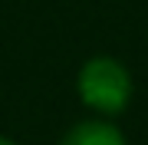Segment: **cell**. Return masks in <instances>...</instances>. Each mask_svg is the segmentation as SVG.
I'll use <instances>...</instances> for the list:
<instances>
[{"label":"cell","instance_id":"cell-1","mask_svg":"<svg viewBox=\"0 0 148 145\" xmlns=\"http://www.w3.org/2000/svg\"><path fill=\"white\" fill-rule=\"evenodd\" d=\"M76 92H79L82 106H89L92 112L102 119H115L128 109V102L135 96V79L128 73L125 63H119L115 56H92L86 59L76 73Z\"/></svg>","mask_w":148,"mask_h":145},{"label":"cell","instance_id":"cell-2","mask_svg":"<svg viewBox=\"0 0 148 145\" xmlns=\"http://www.w3.org/2000/svg\"><path fill=\"white\" fill-rule=\"evenodd\" d=\"M56 145H128V142L122 129L109 119H82L69 132H63V139Z\"/></svg>","mask_w":148,"mask_h":145},{"label":"cell","instance_id":"cell-3","mask_svg":"<svg viewBox=\"0 0 148 145\" xmlns=\"http://www.w3.org/2000/svg\"><path fill=\"white\" fill-rule=\"evenodd\" d=\"M0 145H16L13 139H7V135H0Z\"/></svg>","mask_w":148,"mask_h":145}]
</instances>
